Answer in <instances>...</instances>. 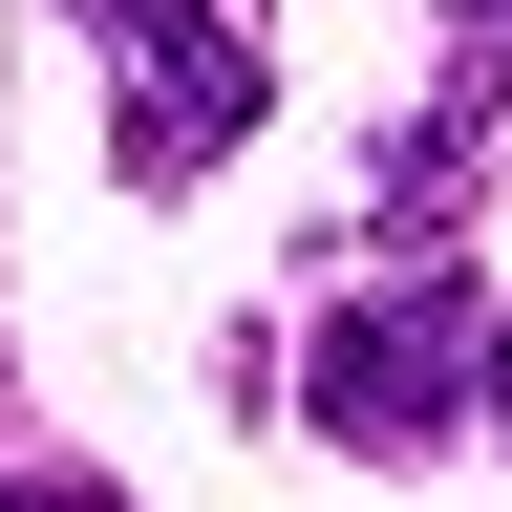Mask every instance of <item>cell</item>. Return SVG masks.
Returning a JSON list of instances; mask_svg holds the SVG:
<instances>
[{"instance_id": "3", "label": "cell", "mask_w": 512, "mask_h": 512, "mask_svg": "<svg viewBox=\"0 0 512 512\" xmlns=\"http://www.w3.org/2000/svg\"><path fill=\"white\" fill-rule=\"evenodd\" d=\"M0 512H128L107 470H22V491H0Z\"/></svg>"}, {"instance_id": "1", "label": "cell", "mask_w": 512, "mask_h": 512, "mask_svg": "<svg viewBox=\"0 0 512 512\" xmlns=\"http://www.w3.org/2000/svg\"><path fill=\"white\" fill-rule=\"evenodd\" d=\"M470 406H491V299H470V278H384V299H342V342H320V427H342V448L406 470V448H448Z\"/></svg>"}, {"instance_id": "2", "label": "cell", "mask_w": 512, "mask_h": 512, "mask_svg": "<svg viewBox=\"0 0 512 512\" xmlns=\"http://www.w3.org/2000/svg\"><path fill=\"white\" fill-rule=\"evenodd\" d=\"M107 22V86H128V171H214L235 128H256V43H235V0H86Z\"/></svg>"}, {"instance_id": "4", "label": "cell", "mask_w": 512, "mask_h": 512, "mask_svg": "<svg viewBox=\"0 0 512 512\" xmlns=\"http://www.w3.org/2000/svg\"><path fill=\"white\" fill-rule=\"evenodd\" d=\"M491 406H512V299H491Z\"/></svg>"}, {"instance_id": "5", "label": "cell", "mask_w": 512, "mask_h": 512, "mask_svg": "<svg viewBox=\"0 0 512 512\" xmlns=\"http://www.w3.org/2000/svg\"><path fill=\"white\" fill-rule=\"evenodd\" d=\"M470 43H512V0H470Z\"/></svg>"}]
</instances>
